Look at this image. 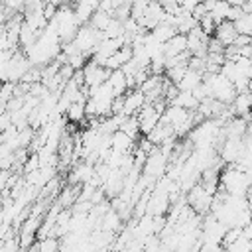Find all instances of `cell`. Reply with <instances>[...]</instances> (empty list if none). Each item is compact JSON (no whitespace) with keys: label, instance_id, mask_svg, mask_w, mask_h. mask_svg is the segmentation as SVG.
Segmentation results:
<instances>
[{"label":"cell","instance_id":"cell-3","mask_svg":"<svg viewBox=\"0 0 252 252\" xmlns=\"http://www.w3.org/2000/svg\"><path fill=\"white\" fill-rule=\"evenodd\" d=\"M81 73H83L85 87L87 89H96V87H100V85H104L108 81V77H110L112 71H108L106 67H102V65H98V63H94V61L89 59V63L81 69Z\"/></svg>","mask_w":252,"mask_h":252},{"label":"cell","instance_id":"cell-13","mask_svg":"<svg viewBox=\"0 0 252 252\" xmlns=\"http://www.w3.org/2000/svg\"><path fill=\"white\" fill-rule=\"evenodd\" d=\"M203 79H205V75H203L201 71H195V69L189 67V71L185 73V77L181 79V83L177 85V89H179V91H191V93H193V91L203 83Z\"/></svg>","mask_w":252,"mask_h":252},{"label":"cell","instance_id":"cell-16","mask_svg":"<svg viewBox=\"0 0 252 252\" xmlns=\"http://www.w3.org/2000/svg\"><path fill=\"white\" fill-rule=\"evenodd\" d=\"M112 20H114V16L112 14H108V12H102V10H98L93 18H91V26L94 28V30H98L100 33H104L106 30H108V26L112 24Z\"/></svg>","mask_w":252,"mask_h":252},{"label":"cell","instance_id":"cell-10","mask_svg":"<svg viewBox=\"0 0 252 252\" xmlns=\"http://www.w3.org/2000/svg\"><path fill=\"white\" fill-rule=\"evenodd\" d=\"M65 118H67L71 124H75V126L85 124V122L89 120V116H87V100L73 102V104L69 106V110L65 112Z\"/></svg>","mask_w":252,"mask_h":252},{"label":"cell","instance_id":"cell-7","mask_svg":"<svg viewBox=\"0 0 252 252\" xmlns=\"http://www.w3.org/2000/svg\"><path fill=\"white\" fill-rule=\"evenodd\" d=\"M213 37H217L224 47L234 45L236 43V37H238V32H236L234 22H222V24H219Z\"/></svg>","mask_w":252,"mask_h":252},{"label":"cell","instance_id":"cell-12","mask_svg":"<svg viewBox=\"0 0 252 252\" xmlns=\"http://www.w3.org/2000/svg\"><path fill=\"white\" fill-rule=\"evenodd\" d=\"M169 104H175V106H181V108H185V110H197L199 108V104H201V100L191 93V91H179V94L169 102Z\"/></svg>","mask_w":252,"mask_h":252},{"label":"cell","instance_id":"cell-19","mask_svg":"<svg viewBox=\"0 0 252 252\" xmlns=\"http://www.w3.org/2000/svg\"><path fill=\"white\" fill-rule=\"evenodd\" d=\"M2 8L8 14H22V10L26 12L28 8V0H2Z\"/></svg>","mask_w":252,"mask_h":252},{"label":"cell","instance_id":"cell-9","mask_svg":"<svg viewBox=\"0 0 252 252\" xmlns=\"http://www.w3.org/2000/svg\"><path fill=\"white\" fill-rule=\"evenodd\" d=\"M189 49H187V35L185 33H177L173 39H169L165 45H163V53L167 55V59L169 57H177V55H181V53H187Z\"/></svg>","mask_w":252,"mask_h":252},{"label":"cell","instance_id":"cell-15","mask_svg":"<svg viewBox=\"0 0 252 252\" xmlns=\"http://www.w3.org/2000/svg\"><path fill=\"white\" fill-rule=\"evenodd\" d=\"M230 10H232V6H230L226 0H215V2H213V8H211L209 14L213 16V20H215L217 26H219V24H222V22H228Z\"/></svg>","mask_w":252,"mask_h":252},{"label":"cell","instance_id":"cell-1","mask_svg":"<svg viewBox=\"0 0 252 252\" xmlns=\"http://www.w3.org/2000/svg\"><path fill=\"white\" fill-rule=\"evenodd\" d=\"M203 83L207 85V89L211 93V98H215V100H219L222 104H228L230 106L234 102L236 94H238L236 87L222 73H205Z\"/></svg>","mask_w":252,"mask_h":252},{"label":"cell","instance_id":"cell-18","mask_svg":"<svg viewBox=\"0 0 252 252\" xmlns=\"http://www.w3.org/2000/svg\"><path fill=\"white\" fill-rule=\"evenodd\" d=\"M35 246H37L39 252H61L59 240H57L55 236H45V238H41Z\"/></svg>","mask_w":252,"mask_h":252},{"label":"cell","instance_id":"cell-21","mask_svg":"<svg viewBox=\"0 0 252 252\" xmlns=\"http://www.w3.org/2000/svg\"><path fill=\"white\" fill-rule=\"evenodd\" d=\"M226 2H228V4H230V6H240V8H242V6H244V2H246V0H226Z\"/></svg>","mask_w":252,"mask_h":252},{"label":"cell","instance_id":"cell-11","mask_svg":"<svg viewBox=\"0 0 252 252\" xmlns=\"http://www.w3.org/2000/svg\"><path fill=\"white\" fill-rule=\"evenodd\" d=\"M150 33H152L159 43H163V45H165V43H167L169 39H173L179 32H177V28H175L171 22H167V20H165V22H161L158 28H154Z\"/></svg>","mask_w":252,"mask_h":252},{"label":"cell","instance_id":"cell-17","mask_svg":"<svg viewBox=\"0 0 252 252\" xmlns=\"http://www.w3.org/2000/svg\"><path fill=\"white\" fill-rule=\"evenodd\" d=\"M234 26H236V32H238V33L252 37V14H246V12H244V14L234 22Z\"/></svg>","mask_w":252,"mask_h":252},{"label":"cell","instance_id":"cell-22","mask_svg":"<svg viewBox=\"0 0 252 252\" xmlns=\"http://www.w3.org/2000/svg\"><path fill=\"white\" fill-rule=\"evenodd\" d=\"M248 226H250V228H252V220H250V224H248Z\"/></svg>","mask_w":252,"mask_h":252},{"label":"cell","instance_id":"cell-5","mask_svg":"<svg viewBox=\"0 0 252 252\" xmlns=\"http://www.w3.org/2000/svg\"><path fill=\"white\" fill-rule=\"evenodd\" d=\"M100 2H102V0H79V2L73 6V8H75V14H77V18H79V22H81V26H85V24L91 22V18L98 12Z\"/></svg>","mask_w":252,"mask_h":252},{"label":"cell","instance_id":"cell-20","mask_svg":"<svg viewBox=\"0 0 252 252\" xmlns=\"http://www.w3.org/2000/svg\"><path fill=\"white\" fill-rule=\"evenodd\" d=\"M22 244H20V238L16 236V238H8V240H4V244H2V252H18V248H20Z\"/></svg>","mask_w":252,"mask_h":252},{"label":"cell","instance_id":"cell-2","mask_svg":"<svg viewBox=\"0 0 252 252\" xmlns=\"http://www.w3.org/2000/svg\"><path fill=\"white\" fill-rule=\"evenodd\" d=\"M102 33L98 32V30H94L91 24H85V26H81L79 28V32H77V35H75V45L79 47V51H83L85 55H89V57H93V53H94V49L98 47V43L102 41Z\"/></svg>","mask_w":252,"mask_h":252},{"label":"cell","instance_id":"cell-6","mask_svg":"<svg viewBox=\"0 0 252 252\" xmlns=\"http://www.w3.org/2000/svg\"><path fill=\"white\" fill-rule=\"evenodd\" d=\"M230 106L234 110V116H242V118L252 120V93L250 91L238 93Z\"/></svg>","mask_w":252,"mask_h":252},{"label":"cell","instance_id":"cell-8","mask_svg":"<svg viewBox=\"0 0 252 252\" xmlns=\"http://www.w3.org/2000/svg\"><path fill=\"white\" fill-rule=\"evenodd\" d=\"M114 93V96H124L128 91H130V85H128V75L122 71V69H116L110 73L108 81H106Z\"/></svg>","mask_w":252,"mask_h":252},{"label":"cell","instance_id":"cell-23","mask_svg":"<svg viewBox=\"0 0 252 252\" xmlns=\"http://www.w3.org/2000/svg\"><path fill=\"white\" fill-rule=\"evenodd\" d=\"M197 2H205V0H197Z\"/></svg>","mask_w":252,"mask_h":252},{"label":"cell","instance_id":"cell-4","mask_svg":"<svg viewBox=\"0 0 252 252\" xmlns=\"http://www.w3.org/2000/svg\"><path fill=\"white\" fill-rule=\"evenodd\" d=\"M146 104H148V98L142 93V89H130L124 94V116H136Z\"/></svg>","mask_w":252,"mask_h":252},{"label":"cell","instance_id":"cell-14","mask_svg":"<svg viewBox=\"0 0 252 252\" xmlns=\"http://www.w3.org/2000/svg\"><path fill=\"white\" fill-rule=\"evenodd\" d=\"M120 226H122V217H120V213H118L116 209H108L106 215L100 219V228L114 234Z\"/></svg>","mask_w":252,"mask_h":252}]
</instances>
